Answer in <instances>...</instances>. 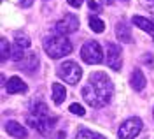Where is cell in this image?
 Instances as JSON below:
<instances>
[{"mask_svg":"<svg viewBox=\"0 0 154 139\" xmlns=\"http://www.w3.org/2000/svg\"><path fill=\"white\" fill-rule=\"evenodd\" d=\"M114 93V85L105 72H93L82 88V97L91 108H103Z\"/></svg>","mask_w":154,"mask_h":139,"instance_id":"cell-1","label":"cell"},{"mask_svg":"<svg viewBox=\"0 0 154 139\" xmlns=\"http://www.w3.org/2000/svg\"><path fill=\"white\" fill-rule=\"evenodd\" d=\"M44 50L51 58H63L72 53V42L65 35H49L44 40Z\"/></svg>","mask_w":154,"mask_h":139,"instance_id":"cell-2","label":"cell"},{"mask_svg":"<svg viewBox=\"0 0 154 139\" xmlns=\"http://www.w3.org/2000/svg\"><path fill=\"white\" fill-rule=\"evenodd\" d=\"M58 76L63 81H67L68 85H77L79 79H81V76H82V70H81V67L77 65L75 62L67 60V62H63L58 67Z\"/></svg>","mask_w":154,"mask_h":139,"instance_id":"cell-3","label":"cell"},{"mask_svg":"<svg viewBox=\"0 0 154 139\" xmlns=\"http://www.w3.org/2000/svg\"><path fill=\"white\" fill-rule=\"evenodd\" d=\"M81 58L84 60L86 63H102L103 60V51H102V46L96 42V40H89L86 42L82 48H81Z\"/></svg>","mask_w":154,"mask_h":139,"instance_id":"cell-4","label":"cell"},{"mask_svg":"<svg viewBox=\"0 0 154 139\" xmlns=\"http://www.w3.org/2000/svg\"><path fill=\"white\" fill-rule=\"evenodd\" d=\"M26 121H28L30 127H33L35 130H38L42 136H49L51 130H53V127H54L56 118H54V116H49V115L48 116H37V115H32V113H30Z\"/></svg>","mask_w":154,"mask_h":139,"instance_id":"cell-5","label":"cell"},{"mask_svg":"<svg viewBox=\"0 0 154 139\" xmlns=\"http://www.w3.org/2000/svg\"><path fill=\"white\" fill-rule=\"evenodd\" d=\"M142 130V120L133 116V118H128L126 121L121 123V127L117 130V137L119 139H133L140 134Z\"/></svg>","mask_w":154,"mask_h":139,"instance_id":"cell-6","label":"cell"},{"mask_svg":"<svg viewBox=\"0 0 154 139\" xmlns=\"http://www.w3.org/2000/svg\"><path fill=\"white\" fill-rule=\"evenodd\" d=\"M54 28H56V32L60 35L74 34V32H77V28H79V20H77L74 14H67L65 18H61V20L54 25Z\"/></svg>","mask_w":154,"mask_h":139,"instance_id":"cell-7","label":"cell"},{"mask_svg":"<svg viewBox=\"0 0 154 139\" xmlns=\"http://www.w3.org/2000/svg\"><path fill=\"white\" fill-rule=\"evenodd\" d=\"M121 62H123L121 48L117 44H107V63H109V67H112L114 70H119Z\"/></svg>","mask_w":154,"mask_h":139,"instance_id":"cell-8","label":"cell"},{"mask_svg":"<svg viewBox=\"0 0 154 139\" xmlns=\"http://www.w3.org/2000/svg\"><path fill=\"white\" fill-rule=\"evenodd\" d=\"M5 130L9 132L12 137H18V139H25L26 137V129H25L21 123L14 121V120H11V121L5 123Z\"/></svg>","mask_w":154,"mask_h":139,"instance_id":"cell-9","label":"cell"},{"mask_svg":"<svg viewBox=\"0 0 154 139\" xmlns=\"http://www.w3.org/2000/svg\"><path fill=\"white\" fill-rule=\"evenodd\" d=\"M26 90H28L26 83L21 81V78H18V76H12V78L7 81V92H9V93H25Z\"/></svg>","mask_w":154,"mask_h":139,"instance_id":"cell-10","label":"cell"},{"mask_svg":"<svg viewBox=\"0 0 154 139\" xmlns=\"http://www.w3.org/2000/svg\"><path fill=\"white\" fill-rule=\"evenodd\" d=\"M35 67H38V58L35 53H28L25 55V58L19 62V69L26 70V72H33Z\"/></svg>","mask_w":154,"mask_h":139,"instance_id":"cell-11","label":"cell"},{"mask_svg":"<svg viewBox=\"0 0 154 139\" xmlns=\"http://www.w3.org/2000/svg\"><path fill=\"white\" fill-rule=\"evenodd\" d=\"M133 25H137L140 30H144V32H147L149 35H151V39L154 40V23L151 20H145V18H142V16H133Z\"/></svg>","mask_w":154,"mask_h":139,"instance_id":"cell-12","label":"cell"},{"mask_svg":"<svg viewBox=\"0 0 154 139\" xmlns=\"http://www.w3.org/2000/svg\"><path fill=\"white\" fill-rule=\"evenodd\" d=\"M130 83H131L133 90H137V92L144 90V88H145V76L142 74V70H140V69H135L133 72H131Z\"/></svg>","mask_w":154,"mask_h":139,"instance_id":"cell-13","label":"cell"},{"mask_svg":"<svg viewBox=\"0 0 154 139\" xmlns=\"http://www.w3.org/2000/svg\"><path fill=\"white\" fill-rule=\"evenodd\" d=\"M116 35L121 42H131V32H130V27L126 25L125 21H119L117 27H116Z\"/></svg>","mask_w":154,"mask_h":139,"instance_id":"cell-14","label":"cell"},{"mask_svg":"<svg viewBox=\"0 0 154 139\" xmlns=\"http://www.w3.org/2000/svg\"><path fill=\"white\" fill-rule=\"evenodd\" d=\"M51 90H53V100H54V104H61V102L65 100V97H67V90H65V86L60 85V83H53Z\"/></svg>","mask_w":154,"mask_h":139,"instance_id":"cell-15","label":"cell"},{"mask_svg":"<svg viewBox=\"0 0 154 139\" xmlns=\"http://www.w3.org/2000/svg\"><path fill=\"white\" fill-rule=\"evenodd\" d=\"M89 28L93 30L95 34H102V32L105 30V25H103V21L100 20V18L91 16V18H89Z\"/></svg>","mask_w":154,"mask_h":139,"instance_id":"cell-16","label":"cell"},{"mask_svg":"<svg viewBox=\"0 0 154 139\" xmlns=\"http://www.w3.org/2000/svg\"><path fill=\"white\" fill-rule=\"evenodd\" d=\"M75 139H105L103 136H100V134H96L93 130H88V129H81L77 132Z\"/></svg>","mask_w":154,"mask_h":139,"instance_id":"cell-17","label":"cell"},{"mask_svg":"<svg viewBox=\"0 0 154 139\" xmlns=\"http://www.w3.org/2000/svg\"><path fill=\"white\" fill-rule=\"evenodd\" d=\"M32 115H37V116H48L49 115V109L44 102H35L32 106Z\"/></svg>","mask_w":154,"mask_h":139,"instance_id":"cell-18","label":"cell"},{"mask_svg":"<svg viewBox=\"0 0 154 139\" xmlns=\"http://www.w3.org/2000/svg\"><path fill=\"white\" fill-rule=\"evenodd\" d=\"M0 48H2V62H5L11 53V46L7 42V39H0Z\"/></svg>","mask_w":154,"mask_h":139,"instance_id":"cell-19","label":"cell"},{"mask_svg":"<svg viewBox=\"0 0 154 139\" xmlns=\"http://www.w3.org/2000/svg\"><path fill=\"white\" fill-rule=\"evenodd\" d=\"M14 46H18L19 50H26L30 46V39L26 37V35H18L16 37V44Z\"/></svg>","mask_w":154,"mask_h":139,"instance_id":"cell-20","label":"cell"},{"mask_svg":"<svg viewBox=\"0 0 154 139\" xmlns=\"http://www.w3.org/2000/svg\"><path fill=\"white\" fill-rule=\"evenodd\" d=\"M25 50H19L18 46H14L12 50H11V58L14 60V62H21V60L25 58V53H23Z\"/></svg>","mask_w":154,"mask_h":139,"instance_id":"cell-21","label":"cell"},{"mask_svg":"<svg viewBox=\"0 0 154 139\" xmlns=\"http://www.w3.org/2000/svg\"><path fill=\"white\" fill-rule=\"evenodd\" d=\"M70 113H74V115H77V116H84L86 115V111H84V108L81 106V104H70Z\"/></svg>","mask_w":154,"mask_h":139,"instance_id":"cell-22","label":"cell"},{"mask_svg":"<svg viewBox=\"0 0 154 139\" xmlns=\"http://www.w3.org/2000/svg\"><path fill=\"white\" fill-rule=\"evenodd\" d=\"M68 5H72V7H81L82 4H84V0H67Z\"/></svg>","mask_w":154,"mask_h":139,"instance_id":"cell-23","label":"cell"},{"mask_svg":"<svg viewBox=\"0 0 154 139\" xmlns=\"http://www.w3.org/2000/svg\"><path fill=\"white\" fill-rule=\"evenodd\" d=\"M89 9H93L95 12H100V5L96 4L95 0H89Z\"/></svg>","mask_w":154,"mask_h":139,"instance_id":"cell-24","label":"cell"},{"mask_svg":"<svg viewBox=\"0 0 154 139\" xmlns=\"http://www.w3.org/2000/svg\"><path fill=\"white\" fill-rule=\"evenodd\" d=\"M32 2H33V0H19V4H21L23 7H30V5H32Z\"/></svg>","mask_w":154,"mask_h":139,"instance_id":"cell-25","label":"cell"},{"mask_svg":"<svg viewBox=\"0 0 154 139\" xmlns=\"http://www.w3.org/2000/svg\"><path fill=\"white\" fill-rule=\"evenodd\" d=\"M58 139H65V132H58Z\"/></svg>","mask_w":154,"mask_h":139,"instance_id":"cell-26","label":"cell"},{"mask_svg":"<svg viewBox=\"0 0 154 139\" xmlns=\"http://www.w3.org/2000/svg\"><path fill=\"white\" fill-rule=\"evenodd\" d=\"M103 2H107V4H112V2H114V0H103Z\"/></svg>","mask_w":154,"mask_h":139,"instance_id":"cell-27","label":"cell"},{"mask_svg":"<svg viewBox=\"0 0 154 139\" xmlns=\"http://www.w3.org/2000/svg\"><path fill=\"white\" fill-rule=\"evenodd\" d=\"M123 2H128V0H123Z\"/></svg>","mask_w":154,"mask_h":139,"instance_id":"cell-28","label":"cell"},{"mask_svg":"<svg viewBox=\"0 0 154 139\" xmlns=\"http://www.w3.org/2000/svg\"><path fill=\"white\" fill-rule=\"evenodd\" d=\"M152 2H154V0H152Z\"/></svg>","mask_w":154,"mask_h":139,"instance_id":"cell-29","label":"cell"}]
</instances>
